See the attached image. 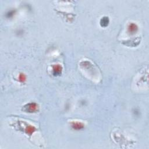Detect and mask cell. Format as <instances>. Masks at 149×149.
I'll use <instances>...</instances> for the list:
<instances>
[{
	"instance_id": "cell-1",
	"label": "cell",
	"mask_w": 149,
	"mask_h": 149,
	"mask_svg": "<svg viewBox=\"0 0 149 149\" xmlns=\"http://www.w3.org/2000/svg\"><path fill=\"white\" fill-rule=\"evenodd\" d=\"M24 108H25V111L28 112H34L38 110V106L34 102H31L27 104Z\"/></svg>"
},
{
	"instance_id": "cell-2",
	"label": "cell",
	"mask_w": 149,
	"mask_h": 149,
	"mask_svg": "<svg viewBox=\"0 0 149 149\" xmlns=\"http://www.w3.org/2000/svg\"><path fill=\"white\" fill-rule=\"evenodd\" d=\"M128 29V32L130 33V34H135L138 32V27L135 24L132 23V24H129Z\"/></svg>"
},
{
	"instance_id": "cell-3",
	"label": "cell",
	"mask_w": 149,
	"mask_h": 149,
	"mask_svg": "<svg viewBox=\"0 0 149 149\" xmlns=\"http://www.w3.org/2000/svg\"><path fill=\"white\" fill-rule=\"evenodd\" d=\"M62 70V68L60 65H55L54 66H53L52 68V72L54 75L58 76L61 74Z\"/></svg>"
},
{
	"instance_id": "cell-4",
	"label": "cell",
	"mask_w": 149,
	"mask_h": 149,
	"mask_svg": "<svg viewBox=\"0 0 149 149\" xmlns=\"http://www.w3.org/2000/svg\"><path fill=\"white\" fill-rule=\"evenodd\" d=\"M84 125L81 122H73L72 124V127L75 130H80L84 128Z\"/></svg>"
},
{
	"instance_id": "cell-5",
	"label": "cell",
	"mask_w": 149,
	"mask_h": 149,
	"mask_svg": "<svg viewBox=\"0 0 149 149\" xmlns=\"http://www.w3.org/2000/svg\"><path fill=\"white\" fill-rule=\"evenodd\" d=\"M109 18L107 16L103 17L100 20V25L102 27L106 28L108 25L109 24Z\"/></svg>"
},
{
	"instance_id": "cell-6",
	"label": "cell",
	"mask_w": 149,
	"mask_h": 149,
	"mask_svg": "<svg viewBox=\"0 0 149 149\" xmlns=\"http://www.w3.org/2000/svg\"><path fill=\"white\" fill-rule=\"evenodd\" d=\"M35 131V128L34 127L31 126H28L27 128H26V134H32L33 132Z\"/></svg>"
},
{
	"instance_id": "cell-7",
	"label": "cell",
	"mask_w": 149,
	"mask_h": 149,
	"mask_svg": "<svg viewBox=\"0 0 149 149\" xmlns=\"http://www.w3.org/2000/svg\"><path fill=\"white\" fill-rule=\"evenodd\" d=\"M19 81H20V82L24 83L26 79V77L25 74H22V73L20 74H19Z\"/></svg>"
},
{
	"instance_id": "cell-8",
	"label": "cell",
	"mask_w": 149,
	"mask_h": 149,
	"mask_svg": "<svg viewBox=\"0 0 149 149\" xmlns=\"http://www.w3.org/2000/svg\"><path fill=\"white\" fill-rule=\"evenodd\" d=\"M14 14V10H10V11H9L8 13L6 14V16L8 18H10V17L13 16Z\"/></svg>"
}]
</instances>
